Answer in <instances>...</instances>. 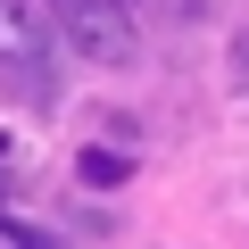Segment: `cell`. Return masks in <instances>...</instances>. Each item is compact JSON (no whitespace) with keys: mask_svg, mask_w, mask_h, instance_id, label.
Returning a JSON list of instances; mask_svg holds the SVG:
<instances>
[{"mask_svg":"<svg viewBox=\"0 0 249 249\" xmlns=\"http://www.w3.org/2000/svg\"><path fill=\"white\" fill-rule=\"evenodd\" d=\"M58 42L75 58H91V67H133L142 58V25H133L124 0H67L58 9Z\"/></svg>","mask_w":249,"mask_h":249,"instance_id":"6da1fadb","label":"cell"},{"mask_svg":"<svg viewBox=\"0 0 249 249\" xmlns=\"http://www.w3.org/2000/svg\"><path fill=\"white\" fill-rule=\"evenodd\" d=\"M50 58V17L42 0H0V75H34Z\"/></svg>","mask_w":249,"mask_h":249,"instance_id":"7a4b0ae2","label":"cell"},{"mask_svg":"<svg viewBox=\"0 0 249 249\" xmlns=\"http://www.w3.org/2000/svg\"><path fill=\"white\" fill-rule=\"evenodd\" d=\"M75 175H83L91 191H116L124 175H133V158H124V150H83V158H75Z\"/></svg>","mask_w":249,"mask_h":249,"instance_id":"3957f363","label":"cell"},{"mask_svg":"<svg viewBox=\"0 0 249 249\" xmlns=\"http://www.w3.org/2000/svg\"><path fill=\"white\" fill-rule=\"evenodd\" d=\"M158 9H191V0H158Z\"/></svg>","mask_w":249,"mask_h":249,"instance_id":"277c9868","label":"cell"},{"mask_svg":"<svg viewBox=\"0 0 249 249\" xmlns=\"http://www.w3.org/2000/svg\"><path fill=\"white\" fill-rule=\"evenodd\" d=\"M17 249H42V241H17Z\"/></svg>","mask_w":249,"mask_h":249,"instance_id":"5b68a950","label":"cell"}]
</instances>
